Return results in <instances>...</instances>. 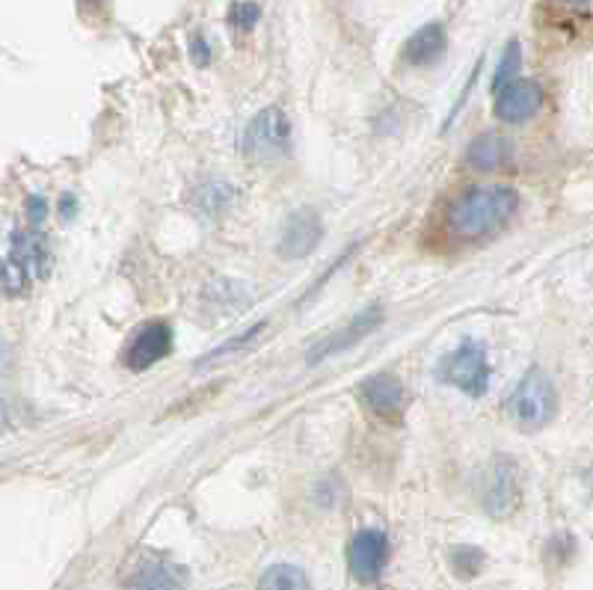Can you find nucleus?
I'll use <instances>...</instances> for the list:
<instances>
[{
	"label": "nucleus",
	"instance_id": "nucleus-1",
	"mask_svg": "<svg viewBox=\"0 0 593 590\" xmlns=\"http://www.w3.org/2000/svg\"><path fill=\"white\" fill-rule=\"evenodd\" d=\"M519 212V193L505 184H487V188L467 190L457 196L448 208V232L475 241L489 232H498L501 226L513 220Z\"/></svg>",
	"mask_w": 593,
	"mask_h": 590
},
{
	"label": "nucleus",
	"instance_id": "nucleus-2",
	"mask_svg": "<svg viewBox=\"0 0 593 590\" xmlns=\"http://www.w3.org/2000/svg\"><path fill=\"white\" fill-rule=\"evenodd\" d=\"M48 241L39 229H22L10 238L7 262H3V294L15 297L27 291L48 270Z\"/></svg>",
	"mask_w": 593,
	"mask_h": 590
},
{
	"label": "nucleus",
	"instance_id": "nucleus-3",
	"mask_svg": "<svg viewBox=\"0 0 593 590\" xmlns=\"http://www.w3.org/2000/svg\"><path fill=\"white\" fill-rule=\"evenodd\" d=\"M508 416L522 428H543L558 416V389L549 374L531 369L508 395Z\"/></svg>",
	"mask_w": 593,
	"mask_h": 590
},
{
	"label": "nucleus",
	"instance_id": "nucleus-4",
	"mask_svg": "<svg viewBox=\"0 0 593 590\" xmlns=\"http://www.w3.org/2000/svg\"><path fill=\"white\" fill-rule=\"evenodd\" d=\"M436 377L443 383H451L460 392H467L469 398H481L489 389V362L487 350L477 341H463L460 348L445 353L436 365Z\"/></svg>",
	"mask_w": 593,
	"mask_h": 590
},
{
	"label": "nucleus",
	"instance_id": "nucleus-5",
	"mask_svg": "<svg viewBox=\"0 0 593 590\" xmlns=\"http://www.w3.org/2000/svg\"><path fill=\"white\" fill-rule=\"evenodd\" d=\"M291 148V122L282 107H265L244 131V155L250 160H276Z\"/></svg>",
	"mask_w": 593,
	"mask_h": 590
},
{
	"label": "nucleus",
	"instance_id": "nucleus-6",
	"mask_svg": "<svg viewBox=\"0 0 593 590\" xmlns=\"http://www.w3.org/2000/svg\"><path fill=\"white\" fill-rule=\"evenodd\" d=\"M389 538L377 531V528H365L356 538L350 540L348 546V564L350 573L360 581L380 579V573L389 564Z\"/></svg>",
	"mask_w": 593,
	"mask_h": 590
},
{
	"label": "nucleus",
	"instance_id": "nucleus-7",
	"mask_svg": "<svg viewBox=\"0 0 593 590\" xmlns=\"http://www.w3.org/2000/svg\"><path fill=\"white\" fill-rule=\"evenodd\" d=\"M172 350V327L167 321H148L125 350V365L131 371H146Z\"/></svg>",
	"mask_w": 593,
	"mask_h": 590
},
{
	"label": "nucleus",
	"instance_id": "nucleus-8",
	"mask_svg": "<svg viewBox=\"0 0 593 590\" xmlns=\"http://www.w3.org/2000/svg\"><path fill=\"white\" fill-rule=\"evenodd\" d=\"M362 404L368 407L371 416H377L383 422H398L403 412V395L401 380L392 377V374H374L360 386Z\"/></svg>",
	"mask_w": 593,
	"mask_h": 590
},
{
	"label": "nucleus",
	"instance_id": "nucleus-9",
	"mask_svg": "<svg viewBox=\"0 0 593 590\" xmlns=\"http://www.w3.org/2000/svg\"><path fill=\"white\" fill-rule=\"evenodd\" d=\"M543 107V89L534 81H513L496 93V117L501 122H525Z\"/></svg>",
	"mask_w": 593,
	"mask_h": 590
},
{
	"label": "nucleus",
	"instance_id": "nucleus-10",
	"mask_svg": "<svg viewBox=\"0 0 593 590\" xmlns=\"http://www.w3.org/2000/svg\"><path fill=\"white\" fill-rule=\"evenodd\" d=\"M320 241V220L315 212H296L288 217L282 238H279V255L286 258H303Z\"/></svg>",
	"mask_w": 593,
	"mask_h": 590
},
{
	"label": "nucleus",
	"instance_id": "nucleus-11",
	"mask_svg": "<svg viewBox=\"0 0 593 590\" xmlns=\"http://www.w3.org/2000/svg\"><path fill=\"white\" fill-rule=\"evenodd\" d=\"M380 327V312H362L360 317H353L350 324H344V327L339 329V333H332L329 338H324L318 348L312 350V362H320V359L327 357H336V353H341V350L353 348V345H360L362 338L371 336L374 329Z\"/></svg>",
	"mask_w": 593,
	"mask_h": 590
},
{
	"label": "nucleus",
	"instance_id": "nucleus-12",
	"mask_svg": "<svg viewBox=\"0 0 593 590\" xmlns=\"http://www.w3.org/2000/svg\"><path fill=\"white\" fill-rule=\"evenodd\" d=\"M519 498L517 472L510 469V463H493L487 481H484V507L493 517H505L513 510Z\"/></svg>",
	"mask_w": 593,
	"mask_h": 590
},
{
	"label": "nucleus",
	"instance_id": "nucleus-13",
	"mask_svg": "<svg viewBox=\"0 0 593 590\" xmlns=\"http://www.w3.org/2000/svg\"><path fill=\"white\" fill-rule=\"evenodd\" d=\"M467 158L469 167L481 169V172H493V169L505 167L510 158V143L508 137H501V134H477L467 148Z\"/></svg>",
	"mask_w": 593,
	"mask_h": 590
},
{
	"label": "nucleus",
	"instance_id": "nucleus-14",
	"mask_svg": "<svg viewBox=\"0 0 593 590\" xmlns=\"http://www.w3.org/2000/svg\"><path fill=\"white\" fill-rule=\"evenodd\" d=\"M184 569L167 561H152L128 581V590H184Z\"/></svg>",
	"mask_w": 593,
	"mask_h": 590
},
{
	"label": "nucleus",
	"instance_id": "nucleus-15",
	"mask_svg": "<svg viewBox=\"0 0 593 590\" xmlns=\"http://www.w3.org/2000/svg\"><path fill=\"white\" fill-rule=\"evenodd\" d=\"M445 51V31L443 24H424L422 31H415L407 45H403V60L413 65L434 63L436 57Z\"/></svg>",
	"mask_w": 593,
	"mask_h": 590
},
{
	"label": "nucleus",
	"instance_id": "nucleus-16",
	"mask_svg": "<svg viewBox=\"0 0 593 590\" xmlns=\"http://www.w3.org/2000/svg\"><path fill=\"white\" fill-rule=\"evenodd\" d=\"M258 590H312L306 573L291 567V564H276L262 576Z\"/></svg>",
	"mask_w": 593,
	"mask_h": 590
},
{
	"label": "nucleus",
	"instance_id": "nucleus-17",
	"mask_svg": "<svg viewBox=\"0 0 593 590\" xmlns=\"http://www.w3.org/2000/svg\"><path fill=\"white\" fill-rule=\"evenodd\" d=\"M519 63H522V48H519V43H510L508 48H505V53H501V60H498L496 74H493V95L501 93L505 86L517 81Z\"/></svg>",
	"mask_w": 593,
	"mask_h": 590
},
{
	"label": "nucleus",
	"instance_id": "nucleus-18",
	"mask_svg": "<svg viewBox=\"0 0 593 590\" xmlns=\"http://www.w3.org/2000/svg\"><path fill=\"white\" fill-rule=\"evenodd\" d=\"M229 202H232V188L222 184V181H211L196 193V208L205 214L222 212V208H229Z\"/></svg>",
	"mask_w": 593,
	"mask_h": 590
},
{
	"label": "nucleus",
	"instance_id": "nucleus-19",
	"mask_svg": "<svg viewBox=\"0 0 593 590\" xmlns=\"http://www.w3.org/2000/svg\"><path fill=\"white\" fill-rule=\"evenodd\" d=\"M265 327H267V324L262 321V324H255V327H250L246 333H241L238 338H229L226 345H220V350H214V353H208V357L202 359L199 365H208V362H217V359L229 357V353H238V350H244V345H250L255 336H262V333H265Z\"/></svg>",
	"mask_w": 593,
	"mask_h": 590
},
{
	"label": "nucleus",
	"instance_id": "nucleus-20",
	"mask_svg": "<svg viewBox=\"0 0 593 590\" xmlns=\"http://www.w3.org/2000/svg\"><path fill=\"white\" fill-rule=\"evenodd\" d=\"M258 3H232V10H229V24H232L234 31L250 33L258 24Z\"/></svg>",
	"mask_w": 593,
	"mask_h": 590
},
{
	"label": "nucleus",
	"instance_id": "nucleus-21",
	"mask_svg": "<svg viewBox=\"0 0 593 590\" xmlns=\"http://www.w3.org/2000/svg\"><path fill=\"white\" fill-rule=\"evenodd\" d=\"M45 214H48V202L43 196H31L27 200V217H31L33 226H39L45 220Z\"/></svg>",
	"mask_w": 593,
	"mask_h": 590
},
{
	"label": "nucleus",
	"instance_id": "nucleus-22",
	"mask_svg": "<svg viewBox=\"0 0 593 590\" xmlns=\"http://www.w3.org/2000/svg\"><path fill=\"white\" fill-rule=\"evenodd\" d=\"M193 57H196V63L199 65L211 63V48L205 45V39H202V36H193Z\"/></svg>",
	"mask_w": 593,
	"mask_h": 590
},
{
	"label": "nucleus",
	"instance_id": "nucleus-23",
	"mask_svg": "<svg viewBox=\"0 0 593 590\" xmlns=\"http://www.w3.org/2000/svg\"><path fill=\"white\" fill-rule=\"evenodd\" d=\"M570 3H591V0H570Z\"/></svg>",
	"mask_w": 593,
	"mask_h": 590
}]
</instances>
